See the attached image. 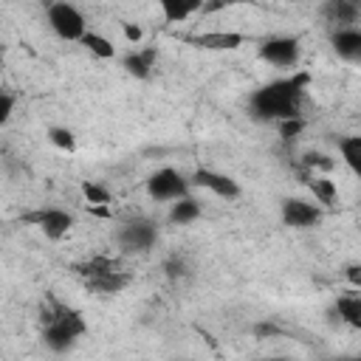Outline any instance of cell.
I'll list each match as a JSON object with an SVG mask.
<instances>
[{
	"label": "cell",
	"mask_w": 361,
	"mask_h": 361,
	"mask_svg": "<svg viewBox=\"0 0 361 361\" xmlns=\"http://www.w3.org/2000/svg\"><path fill=\"white\" fill-rule=\"evenodd\" d=\"M333 310L338 313V322L361 330V296L358 293H341L333 305Z\"/></svg>",
	"instance_id": "16"
},
{
	"label": "cell",
	"mask_w": 361,
	"mask_h": 361,
	"mask_svg": "<svg viewBox=\"0 0 361 361\" xmlns=\"http://www.w3.org/2000/svg\"><path fill=\"white\" fill-rule=\"evenodd\" d=\"M73 271L85 279V285H87L90 290H96V293H102V296L121 293V290L130 285V274H127L116 259H110V257H93V259H87V262H79Z\"/></svg>",
	"instance_id": "3"
},
{
	"label": "cell",
	"mask_w": 361,
	"mask_h": 361,
	"mask_svg": "<svg viewBox=\"0 0 361 361\" xmlns=\"http://www.w3.org/2000/svg\"><path fill=\"white\" fill-rule=\"evenodd\" d=\"M11 113H14V93L11 90H3L0 93V124H8Z\"/></svg>",
	"instance_id": "25"
},
{
	"label": "cell",
	"mask_w": 361,
	"mask_h": 361,
	"mask_svg": "<svg viewBox=\"0 0 361 361\" xmlns=\"http://www.w3.org/2000/svg\"><path fill=\"white\" fill-rule=\"evenodd\" d=\"M245 34L240 31H203V34H189L183 37V42L200 48V51H237L240 45H245Z\"/></svg>",
	"instance_id": "10"
},
{
	"label": "cell",
	"mask_w": 361,
	"mask_h": 361,
	"mask_svg": "<svg viewBox=\"0 0 361 361\" xmlns=\"http://www.w3.org/2000/svg\"><path fill=\"white\" fill-rule=\"evenodd\" d=\"M166 23H183L186 17L197 14L203 8V0H158Z\"/></svg>",
	"instance_id": "15"
},
{
	"label": "cell",
	"mask_w": 361,
	"mask_h": 361,
	"mask_svg": "<svg viewBox=\"0 0 361 361\" xmlns=\"http://www.w3.org/2000/svg\"><path fill=\"white\" fill-rule=\"evenodd\" d=\"M305 183H307V189L313 192L316 203H322V206H333V203H336L338 189H336L333 180H327V178H322V175H316V172H305Z\"/></svg>",
	"instance_id": "17"
},
{
	"label": "cell",
	"mask_w": 361,
	"mask_h": 361,
	"mask_svg": "<svg viewBox=\"0 0 361 361\" xmlns=\"http://www.w3.org/2000/svg\"><path fill=\"white\" fill-rule=\"evenodd\" d=\"M344 279H347L350 285L361 288V262H350V265L344 268Z\"/></svg>",
	"instance_id": "28"
},
{
	"label": "cell",
	"mask_w": 361,
	"mask_h": 361,
	"mask_svg": "<svg viewBox=\"0 0 361 361\" xmlns=\"http://www.w3.org/2000/svg\"><path fill=\"white\" fill-rule=\"evenodd\" d=\"M279 214H282V223L290 226V228H313L324 217L322 206H316L310 200H302V197H285L282 206H279Z\"/></svg>",
	"instance_id": "8"
},
{
	"label": "cell",
	"mask_w": 361,
	"mask_h": 361,
	"mask_svg": "<svg viewBox=\"0 0 361 361\" xmlns=\"http://www.w3.org/2000/svg\"><path fill=\"white\" fill-rule=\"evenodd\" d=\"M259 56L276 68H293L299 62V39L296 37H271L259 45Z\"/></svg>",
	"instance_id": "9"
},
{
	"label": "cell",
	"mask_w": 361,
	"mask_h": 361,
	"mask_svg": "<svg viewBox=\"0 0 361 361\" xmlns=\"http://www.w3.org/2000/svg\"><path fill=\"white\" fill-rule=\"evenodd\" d=\"M82 45H85L93 56H99V59H113V56H116V45H113L104 34H99V31H87V34L82 37Z\"/></svg>",
	"instance_id": "20"
},
{
	"label": "cell",
	"mask_w": 361,
	"mask_h": 361,
	"mask_svg": "<svg viewBox=\"0 0 361 361\" xmlns=\"http://www.w3.org/2000/svg\"><path fill=\"white\" fill-rule=\"evenodd\" d=\"M302 166H305L307 172H316V169H324V172H327V169H333V158L324 155V152H313V149H310V152L302 155Z\"/></svg>",
	"instance_id": "23"
},
{
	"label": "cell",
	"mask_w": 361,
	"mask_h": 361,
	"mask_svg": "<svg viewBox=\"0 0 361 361\" xmlns=\"http://www.w3.org/2000/svg\"><path fill=\"white\" fill-rule=\"evenodd\" d=\"M48 138H51L54 147H59L65 152H73L76 149V138H73V133L68 127H48Z\"/></svg>",
	"instance_id": "22"
},
{
	"label": "cell",
	"mask_w": 361,
	"mask_h": 361,
	"mask_svg": "<svg viewBox=\"0 0 361 361\" xmlns=\"http://www.w3.org/2000/svg\"><path fill=\"white\" fill-rule=\"evenodd\" d=\"M276 127H279V133H282V138H285V141H290V138H296V135L302 133V127H305V121H302V116H296V118H285V121H279Z\"/></svg>",
	"instance_id": "24"
},
{
	"label": "cell",
	"mask_w": 361,
	"mask_h": 361,
	"mask_svg": "<svg viewBox=\"0 0 361 361\" xmlns=\"http://www.w3.org/2000/svg\"><path fill=\"white\" fill-rule=\"evenodd\" d=\"M82 195H85V200H87L90 206H107V203H113V195H110L102 183L85 180V183H82Z\"/></svg>",
	"instance_id": "21"
},
{
	"label": "cell",
	"mask_w": 361,
	"mask_h": 361,
	"mask_svg": "<svg viewBox=\"0 0 361 361\" xmlns=\"http://www.w3.org/2000/svg\"><path fill=\"white\" fill-rule=\"evenodd\" d=\"M124 37H127L130 42H141V37H144V34H141V28H138V25L124 23Z\"/></svg>",
	"instance_id": "30"
},
{
	"label": "cell",
	"mask_w": 361,
	"mask_h": 361,
	"mask_svg": "<svg viewBox=\"0 0 361 361\" xmlns=\"http://www.w3.org/2000/svg\"><path fill=\"white\" fill-rule=\"evenodd\" d=\"M164 274H166L169 279H180V276L186 274V262H183L180 257H169V259L164 262Z\"/></svg>",
	"instance_id": "26"
},
{
	"label": "cell",
	"mask_w": 361,
	"mask_h": 361,
	"mask_svg": "<svg viewBox=\"0 0 361 361\" xmlns=\"http://www.w3.org/2000/svg\"><path fill=\"white\" fill-rule=\"evenodd\" d=\"M87 324L76 307H68L62 302H48L42 307V341L51 353H68L82 336Z\"/></svg>",
	"instance_id": "2"
},
{
	"label": "cell",
	"mask_w": 361,
	"mask_h": 361,
	"mask_svg": "<svg viewBox=\"0 0 361 361\" xmlns=\"http://www.w3.org/2000/svg\"><path fill=\"white\" fill-rule=\"evenodd\" d=\"M324 17L330 23L341 25H353L361 17V0H327L324 3Z\"/></svg>",
	"instance_id": "13"
},
{
	"label": "cell",
	"mask_w": 361,
	"mask_h": 361,
	"mask_svg": "<svg viewBox=\"0 0 361 361\" xmlns=\"http://www.w3.org/2000/svg\"><path fill=\"white\" fill-rule=\"evenodd\" d=\"M147 195H149L155 203H175V200H180V197L189 195V183H186V178H183L178 169L164 166V169H158V172L149 175V180H147Z\"/></svg>",
	"instance_id": "6"
},
{
	"label": "cell",
	"mask_w": 361,
	"mask_h": 361,
	"mask_svg": "<svg viewBox=\"0 0 361 361\" xmlns=\"http://www.w3.org/2000/svg\"><path fill=\"white\" fill-rule=\"evenodd\" d=\"M45 20L51 25V31L59 37V39H68V42H82V37L87 34V20L85 14L65 3V0H54L48 8H45Z\"/></svg>",
	"instance_id": "4"
},
{
	"label": "cell",
	"mask_w": 361,
	"mask_h": 361,
	"mask_svg": "<svg viewBox=\"0 0 361 361\" xmlns=\"http://www.w3.org/2000/svg\"><path fill=\"white\" fill-rule=\"evenodd\" d=\"M155 59H158V51H155V48H141V51L127 54V56L121 59V65H124V71H127L130 76L147 79L149 71H152V65H155Z\"/></svg>",
	"instance_id": "14"
},
{
	"label": "cell",
	"mask_w": 361,
	"mask_h": 361,
	"mask_svg": "<svg viewBox=\"0 0 361 361\" xmlns=\"http://www.w3.org/2000/svg\"><path fill=\"white\" fill-rule=\"evenodd\" d=\"M200 203L192 197V195H186V197H180V200H175L172 203V209H169V223H175V226H189V223H195L197 217H200Z\"/></svg>",
	"instance_id": "18"
},
{
	"label": "cell",
	"mask_w": 361,
	"mask_h": 361,
	"mask_svg": "<svg viewBox=\"0 0 361 361\" xmlns=\"http://www.w3.org/2000/svg\"><path fill=\"white\" fill-rule=\"evenodd\" d=\"M192 183L200 186V189H209V192H214L217 197H226V200L240 197V183L231 175H223V172H214V169H206V166L195 169Z\"/></svg>",
	"instance_id": "11"
},
{
	"label": "cell",
	"mask_w": 361,
	"mask_h": 361,
	"mask_svg": "<svg viewBox=\"0 0 361 361\" xmlns=\"http://www.w3.org/2000/svg\"><path fill=\"white\" fill-rule=\"evenodd\" d=\"M237 3H245V0H203V14H214V11H223L228 6H237Z\"/></svg>",
	"instance_id": "27"
},
{
	"label": "cell",
	"mask_w": 361,
	"mask_h": 361,
	"mask_svg": "<svg viewBox=\"0 0 361 361\" xmlns=\"http://www.w3.org/2000/svg\"><path fill=\"white\" fill-rule=\"evenodd\" d=\"M307 82H310V76L305 71H296L293 76H282V79H274V82L257 87L248 99V113L257 121H274V124L302 116Z\"/></svg>",
	"instance_id": "1"
},
{
	"label": "cell",
	"mask_w": 361,
	"mask_h": 361,
	"mask_svg": "<svg viewBox=\"0 0 361 361\" xmlns=\"http://www.w3.org/2000/svg\"><path fill=\"white\" fill-rule=\"evenodd\" d=\"M338 155L344 161V166L361 178V135H344L338 138Z\"/></svg>",
	"instance_id": "19"
},
{
	"label": "cell",
	"mask_w": 361,
	"mask_h": 361,
	"mask_svg": "<svg viewBox=\"0 0 361 361\" xmlns=\"http://www.w3.org/2000/svg\"><path fill=\"white\" fill-rule=\"evenodd\" d=\"M23 220L34 223V226L48 237V240H62V237L73 228V214H71V212H65V209H56V206L28 212V214H23Z\"/></svg>",
	"instance_id": "7"
},
{
	"label": "cell",
	"mask_w": 361,
	"mask_h": 361,
	"mask_svg": "<svg viewBox=\"0 0 361 361\" xmlns=\"http://www.w3.org/2000/svg\"><path fill=\"white\" fill-rule=\"evenodd\" d=\"M358 65H361V56H358Z\"/></svg>",
	"instance_id": "31"
},
{
	"label": "cell",
	"mask_w": 361,
	"mask_h": 361,
	"mask_svg": "<svg viewBox=\"0 0 361 361\" xmlns=\"http://www.w3.org/2000/svg\"><path fill=\"white\" fill-rule=\"evenodd\" d=\"M254 333H257L259 338H268V336H279V327H276V324H271V322H262V324H257V327H254Z\"/></svg>",
	"instance_id": "29"
},
{
	"label": "cell",
	"mask_w": 361,
	"mask_h": 361,
	"mask_svg": "<svg viewBox=\"0 0 361 361\" xmlns=\"http://www.w3.org/2000/svg\"><path fill=\"white\" fill-rule=\"evenodd\" d=\"M158 240V226L147 217H135L118 226L116 231V243L124 254H147Z\"/></svg>",
	"instance_id": "5"
},
{
	"label": "cell",
	"mask_w": 361,
	"mask_h": 361,
	"mask_svg": "<svg viewBox=\"0 0 361 361\" xmlns=\"http://www.w3.org/2000/svg\"><path fill=\"white\" fill-rule=\"evenodd\" d=\"M330 45H333V51H336L341 59L358 62V56H361V28H355V25H341V28H336L333 37H330Z\"/></svg>",
	"instance_id": "12"
}]
</instances>
